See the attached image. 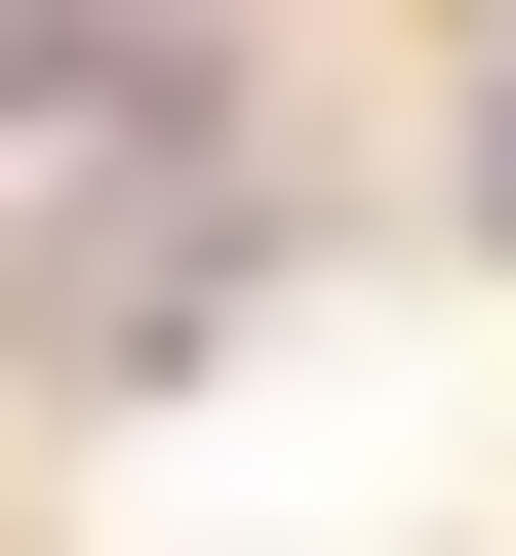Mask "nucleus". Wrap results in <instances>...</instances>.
I'll list each match as a JSON object with an SVG mask.
<instances>
[{
    "label": "nucleus",
    "mask_w": 516,
    "mask_h": 556,
    "mask_svg": "<svg viewBox=\"0 0 516 556\" xmlns=\"http://www.w3.org/2000/svg\"><path fill=\"white\" fill-rule=\"evenodd\" d=\"M477 160H516V80H477Z\"/></svg>",
    "instance_id": "nucleus-1"
}]
</instances>
